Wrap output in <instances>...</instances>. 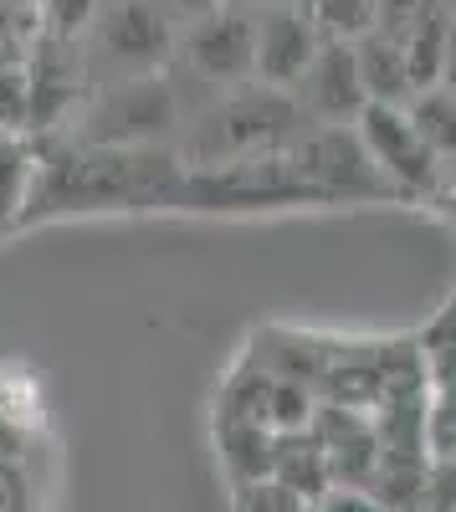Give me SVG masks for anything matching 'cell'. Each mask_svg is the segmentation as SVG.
Returning <instances> with one entry per match:
<instances>
[{
	"label": "cell",
	"instance_id": "1",
	"mask_svg": "<svg viewBox=\"0 0 456 512\" xmlns=\"http://www.w3.org/2000/svg\"><path fill=\"white\" fill-rule=\"evenodd\" d=\"M185 159L159 144H77L41 159L21 226L93 210H180Z\"/></svg>",
	"mask_w": 456,
	"mask_h": 512
},
{
	"label": "cell",
	"instance_id": "2",
	"mask_svg": "<svg viewBox=\"0 0 456 512\" xmlns=\"http://www.w3.org/2000/svg\"><path fill=\"white\" fill-rule=\"evenodd\" d=\"M308 128V113L298 108L293 93L282 88H246L226 103H216L205 113L190 139H185V164L190 169H216V164H241V159H257V154H277L287 149L298 134Z\"/></svg>",
	"mask_w": 456,
	"mask_h": 512
},
{
	"label": "cell",
	"instance_id": "3",
	"mask_svg": "<svg viewBox=\"0 0 456 512\" xmlns=\"http://www.w3.org/2000/svg\"><path fill=\"white\" fill-rule=\"evenodd\" d=\"M93 26V57H103L113 82L159 77V67L180 52V21L164 0H118V6L98 11Z\"/></svg>",
	"mask_w": 456,
	"mask_h": 512
},
{
	"label": "cell",
	"instance_id": "4",
	"mask_svg": "<svg viewBox=\"0 0 456 512\" xmlns=\"http://www.w3.org/2000/svg\"><path fill=\"white\" fill-rule=\"evenodd\" d=\"M354 128H359L369 159L380 164V175L395 185V195H436L441 190V169H436L405 103H364Z\"/></svg>",
	"mask_w": 456,
	"mask_h": 512
},
{
	"label": "cell",
	"instance_id": "5",
	"mask_svg": "<svg viewBox=\"0 0 456 512\" xmlns=\"http://www.w3.org/2000/svg\"><path fill=\"white\" fill-rule=\"evenodd\" d=\"M180 52L205 82H252L257 77V11L216 6L195 16L180 36Z\"/></svg>",
	"mask_w": 456,
	"mask_h": 512
},
{
	"label": "cell",
	"instance_id": "6",
	"mask_svg": "<svg viewBox=\"0 0 456 512\" xmlns=\"http://www.w3.org/2000/svg\"><path fill=\"white\" fill-rule=\"evenodd\" d=\"M318 47H323V31L298 0H282V6L257 11V82L262 88L293 93V82L308 72Z\"/></svg>",
	"mask_w": 456,
	"mask_h": 512
},
{
	"label": "cell",
	"instance_id": "7",
	"mask_svg": "<svg viewBox=\"0 0 456 512\" xmlns=\"http://www.w3.org/2000/svg\"><path fill=\"white\" fill-rule=\"evenodd\" d=\"M293 98L308 113V123H344L359 118L369 93H364V77H359V57H354V41H328L318 57L308 62V72L293 82Z\"/></svg>",
	"mask_w": 456,
	"mask_h": 512
},
{
	"label": "cell",
	"instance_id": "8",
	"mask_svg": "<svg viewBox=\"0 0 456 512\" xmlns=\"http://www.w3.org/2000/svg\"><path fill=\"white\" fill-rule=\"evenodd\" d=\"M36 169H41V154L31 149V139L26 134H11V128H0V231L21 226L26 205H31Z\"/></svg>",
	"mask_w": 456,
	"mask_h": 512
},
{
	"label": "cell",
	"instance_id": "9",
	"mask_svg": "<svg viewBox=\"0 0 456 512\" xmlns=\"http://www.w3.org/2000/svg\"><path fill=\"white\" fill-rule=\"evenodd\" d=\"M405 108H410V118H416L421 139H426V149H431V159L441 169V180L446 175L456 180V98L446 88H421Z\"/></svg>",
	"mask_w": 456,
	"mask_h": 512
},
{
	"label": "cell",
	"instance_id": "10",
	"mask_svg": "<svg viewBox=\"0 0 456 512\" xmlns=\"http://www.w3.org/2000/svg\"><path fill=\"white\" fill-rule=\"evenodd\" d=\"M380 6L385 0H308V16L328 41H359L380 26Z\"/></svg>",
	"mask_w": 456,
	"mask_h": 512
},
{
	"label": "cell",
	"instance_id": "11",
	"mask_svg": "<svg viewBox=\"0 0 456 512\" xmlns=\"http://www.w3.org/2000/svg\"><path fill=\"white\" fill-rule=\"evenodd\" d=\"M308 415H313V400H308L303 384L277 379L272 395H267V425H272V431L277 436H293V431H303V425H308Z\"/></svg>",
	"mask_w": 456,
	"mask_h": 512
},
{
	"label": "cell",
	"instance_id": "12",
	"mask_svg": "<svg viewBox=\"0 0 456 512\" xmlns=\"http://www.w3.org/2000/svg\"><path fill=\"white\" fill-rule=\"evenodd\" d=\"M36 16L47 36H77L98 21V0H36Z\"/></svg>",
	"mask_w": 456,
	"mask_h": 512
},
{
	"label": "cell",
	"instance_id": "13",
	"mask_svg": "<svg viewBox=\"0 0 456 512\" xmlns=\"http://www.w3.org/2000/svg\"><path fill=\"white\" fill-rule=\"evenodd\" d=\"M436 88H446L456 98V21H451V36H446V52H441V77H436Z\"/></svg>",
	"mask_w": 456,
	"mask_h": 512
},
{
	"label": "cell",
	"instance_id": "14",
	"mask_svg": "<svg viewBox=\"0 0 456 512\" xmlns=\"http://www.w3.org/2000/svg\"><path fill=\"white\" fill-rule=\"evenodd\" d=\"M164 6H170V11H185V16L195 21V16H205V11H216L221 0H164Z\"/></svg>",
	"mask_w": 456,
	"mask_h": 512
},
{
	"label": "cell",
	"instance_id": "15",
	"mask_svg": "<svg viewBox=\"0 0 456 512\" xmlns=\"http://www.w3.org/2000/svg\"><path fill=\"white\" fill-rule=\"evenodd\" d=\"M451 6H456V0H451Z\"/></svg>",
	"mask_w": 456,
	"mask_h": 512
}]
</instances>
